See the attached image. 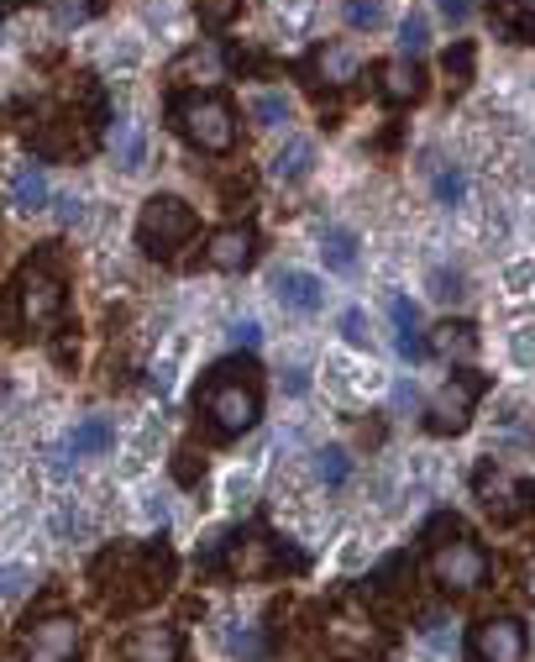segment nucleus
Masks as SVG:
<instances>
[{
  "mask_svg": "<svg viewBox=\"0 0 535 662\" xmlns=\"http://www.w3.org/2000/svg\"><path fill=\"white\" fill-rule=\"evenodd\" d=\"M425 542H431V573L446 594H473L488 583V552L462 531V521H446L441 516L431 531H425Z\"/></svg>",
  "mask_w": 535,
  "mask_h": 662,
  "instance_id": "nucleus-1",
  "label": "nucleus"
},
{
  "mask_svg": "<svg viewBox=\"0 0 535 662\" xmlns=\"http://www.w3.org/2000/svg\"><path fill=\"white\" fill-rule=\"evenodd\" d=\"M199 410L210 416L216 426V437H241V431H253L258 426V384L253 379H237V368L232 363H220L210 384H205V395H199Z\"/></svg>",
  "mask_w": 535,
  "mask_h": 662,
  "instance_id": "nucleus-2",
  "label": "nucleus"
},
{
  "mask_svg": "<svg viewBox=\"0 0 535 662\" xmlns=\"http://www.w3.org/2000/svg\"><path fill=\"white\" fill-rule=\"evenodd\" d=\"M174 126L199 153H232L237 147V111L220 95H184L174 101Z\"/></svg>",
  "mask_w": 535,
  "mask_h": 662,
  "instance_id": "nucleus-3",
  "label": "nucleus"
},
{
  "mask_svg": "<svg viewBox=\"0 0 535 662\" xmlns=\"http://www.w3.org/2000/svg\"><path fill=\"white\" fill-rule=\"evenodd\" d=\"M195 237V211L178 195H153L137 216V242L147 258H174L184 242Z\"/></svg>",
  "mask_w": 535,
  "mask_h": 662,
  "instance_id": "nucleus-4",
  "label": "nucleus"
},
{
  "mask_svg": "<svg viewBox=\"0 0 535 662\" xmlns=\"http://www.w3.org/2000/svg\"><path fill=\"white\" fill-rule=\"evenodd\" d=\"M17 305H21V326L27 332H48L63 310V274L53 258H38L27 274L17 279Z\"/></svg>",
  "mask_w": 535,
  "mask_h": 662,
  "instance_id": "nucleus-5",
  "label": "nucleus"
},
{
  "mask_svg": "<svg viewBox=\"0 0 535 662\" xmlns=\"http://www.w3.org/2000/svg\"><path fill=\"white\" fill-rule=\"evenodd\" d=\"M80 652V625L69 615H48L21 636V662H74Z\"/></svg>",
  "mask_w": 535,
  "mask_h": 662,
  "instance_id": "nucleus-6",
  "label": "nucleus"
},
{
  "mask_svg": "<svg viewBox=\"0 0 535 662\" xmlns=\"http://www.w3.org/2000/svg\"><path fill=\"white\" fill-rule=\"evenodd\" d=\"M477 389H483V379H473V374L452 379V384H446V389L436 395V400H431V416H425V426H431L436 437H456V431H467V421H473Z\"/></svg>",
  "mask_w": 535,
  "mask_h": 662,
  "instance_id": "nucleus-7",
  "label": "nucleus"
},
{
  "mask_svg": "<svg viewBox=\"0 0 535 662\" xmlns=\"http://www.w3.org/2000/svg\"><path fill=\"white\" fill-rule=\"evenodd\" d=\"M473 662H525V625L515 615H488L473 631Z\"/></svg>",
  "mask_w": 535,
  "mask_h": 662,
  "instance_id": "nucleus-8",
  "label": "nucleus"
},
{
  "mask_svg": "<svg viewBox=\"0 0 535 662\" xmlns=\"http://www.w3.org/2000/svg\"><path fill=\"white\" fill-rule=\"evenodd\" d=\"M205 258L216 263V268H226V274H241V268H253V258H258V232L247 221L241 226H220L216 237H210Z\"/></svg>",
  "mask_w": 535,
  "mask_h": 662,
  "instance_id": "nucleus-9",
  "label": "nucleus"
},
{
  "mask_svg": "<svg viewBox=\"0 0 535 662\" xmlns=\"http://www.w3.org/2000/svg\"><path fill=\"white\" fill-rule=\"evenodd\" d=\"M126 662H178V631L174 625H147L126 636Z\"/></svg>",
  "mask_w": 535,
  "mask_h": 662,
  "instance_id": "nucleus-10",
  "label": "nucleus"
},
{
  "mask_svg": "<svg viewBox=\"0 0 535 662\" xmlns=\"http://www.w3.org/2000/svg\"><path fill=\"white\" fill-rule=\"evenodd\" d=\"M488 21L504 42H535V11L519 0H488Z\"/></svg>",
  "mask_w": 535,
  "mask_h": 662,
  "instance_id": "nucleus-11",
  "label": "nucleus"
},
{
  "mask_svg": "<svg viewBox=\"0 0 535 662\" xmlns=\"http://www.w3.org/2000/svg\"><path fill=\"white\" fill-rule=\"evenodd\" d=\"M310 74L316 80H326V84H352L357 74H362V59H357L352 48H341V42H331V48H320L316 59H310Z\"/></svg>",
  "mask_w": 535,
  "mask_h": 662,
  "instance_id": "nucleus-12",
  "label": "nucleus"
},
{
  "mask_svg": "<svg viewBox=\"0 0 535 662\" xmlns=\"http://www.w3.org/2000/svg\"><path fill=\"white\" fill-rule=\"evenodd\" d=\"M278 305H289V310H299V316H310V310H320V279L316 274H305V268H289V274H278Z\"/></svg>",
  "mask_w": 535,
  "mask_h": 662,
  "instance_id": "nucleus-13",
  "label": "nucleus"
},
{
  "mask_svg": "<svg viewBox=\"0 0 535 662\" xmlns=\"http://www.w3.org/2000/svg\"><path fill=\"white\" fill-rule=\"evenodd\" d=\"M378 74H383V95H389V101H399V105H404V101H420V95H425V74H420L415 59L383 63Z\"/></svg>",
  "mask_w": 535,
  "mask_h": 662,
  "instance_id": "nucleus-14",
  "label": "nucleus"
},
{
  "mask_svg": "<svg viewBox=\"0 0 535 662\" xmlns=\"http://www.w3.org/2000/svg\"><path fill=\"white\" fill-rule=\"evenodd\" d=\"M220 53L216 48H189L184 59H174V69H168V80L174 84H210V80H220Z\"/></svg>",
  "mask_w": 535,
  "mask_h": 662,
  "instance_id": "nucleus-15",
  "label": "nucleus"
},
{
  "mask_svg": "<svg viewBox=\"0 0 535 662\" xmlns=\"http://www.w3.org/2000/svg\"><path fill=\"white\" fill-rule=\"evenodd\" d=\"M389 316H394V332H399V353L410 363H420L431 347L420 342V316H415V305L404 301V295H389Z\"/></svg>",
  "mask_w": 535,
  "mask_h": 662,
  "instance_id": "nucleus-16",
  "label": "nucleus"
},
{
  "mask_svg": "<svg viewBox=\"0 0 535 662\" xmlns=\"http://www.w3.org/2000/svg\"><path fill=\"white\" fill-rule=\"evenodd\" d=\"M48 201H53V190H48V174L42 169H17V180H11V205L17 211H48Z\"/></svg>",
  "mask_w": 535,
  "mask_h": 662,
  "instance_id": "nucleus-17",
  "label": "nucleus"
},
{
  "mask_svg": "<svg viewBox=\"0 0 535 662\" xmlns=\"http://www.w3.org/2000/svg\"><path fill=\"white\" fill-rule=\"evenodd\" d=\"M111 441H116V426L90 416V421H80L74 431H69V452H74V458H95V452H105Z\"/></svg>",
  "mask_w": 535,
  "mask_h": 662,
  "instance_id": "nucleus-18",
  "label": "nucleus"
},
{
  "mask_svg": "<svg viewBox=\"0 0 535 662\" xmlns=\"http://www.w3.org/2000/svg\"><path fill=\"white\" fill-rule=\"evenodd\" d=\"M436 353L441 358H473L477 353V326L473 322H441L436 326Z\"/></svg>",
  "mask_w": 535,
  "mask_h": 662,
  "instance_id": "nucleus-19",
  "label": "nucleus"
},
{
  "mask_svg": "<svg viewBox=\"0 0 535 662\" xmlns=\"http://www.w3.org/2000/svg\"><path fill=\"white\" fill-rule=\"evenodd\" d=\"M310 163H316V147H310V142L305 138H295L289 142V147H278L274 153V180H305V174H310Z\"/></svg>",
  "mask_w": 535,
  "mask_h": 662,
  "instance_id": "nucleus-20",
  "label": "nucleus"
},
{
  "mask_svg": "<svg viewBox=\"0 0 535 662\" xmlns=\"http://www.w3.org/2000/svg\"><path fill=\"white\" fill-rule=\"evenodd\" d=\"M320 253H326V268L347 274V268L357 263V237L347 232V226H326V237H320Z\"/></svg>",
  "mask_w": 535,
  "mask_h": 662,
  "instance_id": "nucleus-21",
  "label": "nucleus"
},
{
  "mask_svg": "<svg viewBox=\"0 0 535 662\" xmlns=\"http://www.w3.org/2000/svg\"><path fill=\"white\" fill-rule=\"evenodd\" d=\"M441 69H446V84H452V95H462V90L473 84V42H456V48H446Z\"/></svg>",
  "mask_w": 535,
  "mask_h": 662,
  "instance_id": "nucleus-22",
  "label": "nucleus"
},
{
  "mask_svg": "<svg viewBox=\"0 0 535 662\" xmlns=\"http://www.w3.org/2000/svg\"><path fill=\"white\" fill-rule=\"evenodd\" d=\"M425 42H431V21L420 17V11H410V17L399 21V53L415 59V53H425Z\"/></svg>",
  "mask_w": 535,
  "mask_h": 662,
  "instance_id": "nucleus-23",
  "label": "nucleus"
},
{
  "mask_svg": "<svg viewBox=\"0 0 535 662\" xmlns=\"http://www.w3.org/2000/svg\"><path fill=\"white\" fill-rule=\"evenodd\" d=\"M341 11H347V27H352V32L383 27V0H341Z\"/></svg>",
  "mask_w": 535,
  "mask_h": 662,
  "instance_id": "nucleus-24",
  "label": "nucleus"
},
{
  "mask_svg": "<svg viewBox=\"0 0 535 662\" xmlns=\"http://www.w3.org/2000/svg\"><path fill=\"white\" fill-rule=\"evenodd\" d=\"M347 473H352L347 452H341V447H320V452H316V479L320 483H341Z\"/></svg>",
  "mask_w": 535,
  "mask_h": 662,
  "instance_id": "nucleus-25",
  "label": "nucleus"
},
{
  "mask_svg": "<svg viewBox=\"0 0 535 662\" xmlns=\"http://www.w3.org/2000/svg\"><path fill=\"white\" fill-rule=\"evenodd\" d=\"M253 116H258V126H278V121H289V101L268 90V95H258V101H253Z\"/></svg>",
  "mask_w": 535,
  "mask_h": 662,
  "instance_id": "nucleus-26",
  "label": "nucleus"
},
{
  "mask_svg": "<svg viewBox=\"0 0 535 662\" xmlns=\"http://www.w3.org/2000/svg\"><path fill=\"white\" fill-rule=\"evenodd\" d=\"M195 11L205 27H226V21L241 11V0H195Z\"/></svg>",
  "mask_w": 535,
  "mask_h": 662,
  "instance_id": "nucleus-27",
  "label": "nucleus"
},
{
  "mask_svg": "<svg viewBox=\"0 0 535 662\" xmlns=\"http://www.w3.org/2000/svg\"><path fill=\"white\" fill-rule=\"evenodd\" d=\"M462 195H467V180H462L456 169H441L436 174V201L441 205H462Z\"/></svg>",
  "mask_w": 535,
  "mask_h": 662,
  "instance_id": "nucleus-28",
  "label": "nucleus"
},
{
  "mask_svg": "<svg viewBox=\"0 0 535 662\" xmlns=\"http://www.w3.org/2000/svg\"><path fill=\"white\" fill-rule=\"evenodd\" d=\"M116 138H121V163L126 169H142V138L132 121H116Z\"/></svg>",
  "mask_w": 535,
  "mask_h": 662,
  "instance_id": "nucleus-29",
  "label": "nucleus"
},
{
  "mask_svg": "<svg viewBox=\"0 0 535 662\" xmlns=\"http://www.w3.org/2000/svg\"><path fill=\"white\" fill-rule=\"evenodd\" d=\"M341 337L352 342V347H368V316H362V310H347V316H341Z\"/></svg>",
  "mask_w": 535,
  "mask_h": 662,
  "instance_id": "nucleus-30",
  "label": "nucleus"
},
{
  "mask_svg": "<svg viewBox=\"0 0 535 662\" xmlns=\"http://www.w3.org/2000/svg\"><path fill=\"white\" fill-rule=\"evenodd\" d=\"M226 63H232L237 74H258V69H263V53H253V48H232V53H226Z\"/></svg>",
  "mask_w": 535,
  "mask_h": 662,
  "instance_id": "nucleus-31",
  "label": "nucleus"
},
{
  "mask_svg": "<svg viewBox=\"0 0 535 662\" xmlns=\"http://www.w3.org/2000/svg\"><path fill=\"white\" fill-rule=\"evenodd\" d=\"M232 342H237V347H258V342H263V326H258V322H237V326H232Z\"/></svg>",
  "mask_w": 535,
  "mask_h": 662,
  "instance_id": "nucleus-32",
  "label": "nucleus"
},
{
  "mask_svg": "<svg viewBox=\"0 0 535 662\" xmlns=\"http://www.w3.org/2000/svg\"><path fill=\"white\" fill-rule=\"evenodd\" d=\"M21 589H27V573H17V568H6V573H0V600H17Z\"/></svg>",
  "mask_w": 535,
  "mask_h": 662,
  "instance_id": "nucleus-33",
  "label": "nucleus"
},
{
  "mask_svg": "<svg viewBox=\"0 0 535 662\" xmlns=\"http://www.w3.org/2000/svg\"><path fill=\"white\" fill-rule=\"evenodd\" d=\"M441 17L452 21V27H462V21L473 17V6H467V0H441Z\"/></svg>",
  "mask_w": 535,
  "mask_h": 662,
  "instance_id": "nucleus-34",
  "label": "nucleus"
},
{
  "mask_svg": "<svg viewBox=\"0 0 535 662\" xmlns=\"http://www.w3.org/2000/svg\"><path fill=\"white\" fill-rule=\"evenodd\" d=\"M284 389H289V395H305V389H310V379H305V368H289V379H284Z\"/></svg>",
  "mask_w": 535,
  "mask_h": 662,
  "instance_id": "nucleus-35",
  "label": "nucleus"
}]
</instances>
